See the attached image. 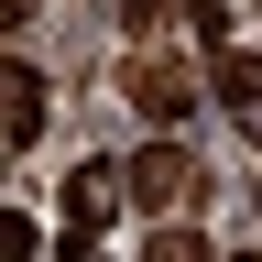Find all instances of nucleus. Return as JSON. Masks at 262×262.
<instances>
[{"label": "nucleus", "instance_id": "nucleus-1", "mask_svg": "<svg viewBox=\"0 0 262 262\" xmlns=\"http://www.w3.org/2000/svg\"><path fill=\"white\" fill-rule=\"evenodd\" d=\"M131 196V164H77V175L55 186V219H66V251H88L98 229H110V208Z\"/></svg>", "mask_w": 262, "mask_h": 262}, {"label": "nucleus", "instance_id": "nucleus-2", "mask_svg": "<svg viewBox=\"0 0 262 262\" xmlns=\"http://www.w3.org/2000/svg\"><path fill=\"white\" fill-rule=\"evenodd\" d=\"M186 196H196V164H186V142H175V131H164V142L153 153H131V208H186Z\"/></svg>", "mask_w": 262, "mask_h": 262}, {"label": "nucleus", "instance_id": "nucleus-3", "mask_svg": "<svg viewBox=\"0 0 262 262\" xmlns=\"http://www.w3.org/2000/svg\"><path fill=\"white\" fill-rule=\"evenodd\" d=\"M131 110H142L153 131H186V110H196V77H186L175 55H142V66H131Z\"/></svg>", "mask_w": 262, "mask_h": 262}, {"label": "nucleus", "instance_id": "nucleus-4", "mask_svg": "<svg viewBox=\"0 0 262 262\" xmlns=\"http://www.w3.org/2000/svg\"><path fill=\"white\" fill-rule=\"evenodd\" d=\"M44 110H55V88H44V66H0V131L11 142H44Z\"/></svg>", "mask_w": 262, "mask_h": 262}, {"label": "nucleus", "instance_id": "nucleus-5", "mask_svg": "<svg viewBox=\"0 0 262 262\" xmlns=\"http://www.w3.org/2000/svg\"><path fill=\"white\" fill-rule=\"evenodd\" d=\"M208 88H219L241 120H262V55L241 44V33H219V44H208Z\"/></svg>", "mask_w": 262, "mask_h": 262}, {"label": "nucleus", "instance_id": "nucleus-6", "mask_svg": "<svg viewBox=\"0 0 262 262\" xmlns=\"http://www.w3.org/2000/svg\"><path fill=\"white\" fill-rule=\"evenodd\" d=\"M120 22H131V44H153L164 22H196V0H120Z\"/></svg>", "mask_w": 262, "mask_h": 262}, {"label": "nucleus", "instance_id": "nucleus-7", "mask_svg": "<svg viewBox=\"0 0 262 262\" xmlns=\"http://www.w3.org/2000/svg\"><path fill=\"white\" fill-rule=\"evenodd\" d=\"M153 262H208V229H164L153 219Z\"/></svg>", "mask_w": 262, "mask_h": 262}, {"label": "nucleus", "instance_id": "nucleus-8", "mask_svg": "<svg viewBox=\"0 0 262 262\" xmlns=\"http://www.w3.org/2000/svg\"><path fill=\"white\" fill-rule=\"evenodd\" d=\"M22 22H33V0H0V33H22Z\"/></svg>", "mask_w": 262, "mask_h": 262}, {"label": "nucleus", "instance_id": "nucleus-9", "mask_svg": "<svg viewBox=\"0 0 262 262\" xmlns=\"http://www.w3.org/2000/svg\"><path fill=\"white\" fill-rule=\"evenodd\" d=\"M251 142H262V120H251Z\"/></svg>", "mask_w": 262, "mask_h": 262}]
</instances>
